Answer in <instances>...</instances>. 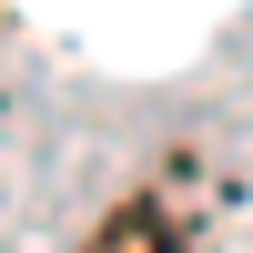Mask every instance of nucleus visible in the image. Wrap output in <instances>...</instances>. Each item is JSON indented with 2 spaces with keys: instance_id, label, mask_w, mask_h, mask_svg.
I'll list each match as a JSON object with an SVG mask.
<instances>
[{
  "instance_id": "nucleus-1",
  "label": "nucleus",
  "mask_w": 253,
  "mask_h": 253,
  "mask_svg": "<svg viewBox=\"0 0 253 253\" xmlns=\"http://www.w3.org/2000/svg\"><path fill=\"white\" fill-rule=\"evenodd\" d=\"M81 253H182V233H172V223L152 213V203H122V213L101 223V233L81 243Z\"/></svg>"
}]
</instances>
